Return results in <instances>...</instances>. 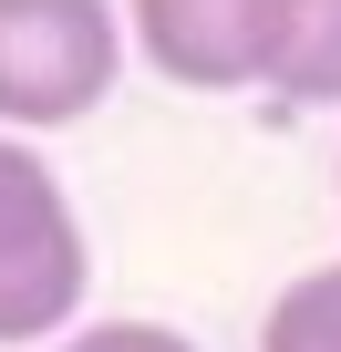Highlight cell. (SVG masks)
Wrapping results in <instances>:
<instances>
[{
	"instance_id": "obj_1",
	"label": "cell",
	"mask_w": 341,
	"mask_h": 352,
	"mask_svg": "<svg viewBox=\"0 0 341 352\" xmlns=\"http://www.w3.org/2000/svg\"><path fill=\"white\" fill-rule=\"evenodd\" d=\"M93 290V239L62 187V166L32 135H0V342H62L83 331Z\"/></svg>"
},
{
	"instance_id": "obj_2",
	"label": "cell",
	"mask_w": 341,
	"mask_h": 352,
	"mask_svg": "<svg viewBox=\"0 0 341 352\" xmlns=\"http://www.w3.org/2000/svg\"><path fill=\"white\" fill-rule=\"evenodd\" d=\"M124 42L134 32L114 0H0V135H62L104 114Z\"/></svg>"
},
{
	"instance_id": "obj_3",
	"label": "cell",
	"mask_w": 341,
	"mask_h": 352,
	"mask_svg": "<svg viewBox=\"0 0 341 352\" xmlns=\"http://www.w3.org/2000/svg\"><path fill=\"white\" fill-rule=\"evenodd\" d=\"M290 0H124L134 52L176 83V94H269Z\"/></svg>"
},
{
	"instance_id": "obj_4",
	"label": "cell",
	"mask_w": 341,
	"mask_h": 352,
	"mask_svg": "<svg viewBox=\"0 0 341 352\" xmlns=\"http://www.w3.org/2000/svg\"><path fill=\"white\" fill-rule=\"evenodd\" d=\"M279 104H341V0H290L279 52H269Z\"/></svg>"
},
{
	"instance_id": "obj_5",
	"label": "cell",
	"mask_w": 341,
	"mask_h": 352,
	"mask_svg": "<svg viewBox=\"0 0 341 352\" xmlns=\"http://www.w3.org/2000/svg\"><path fill=\"white\" fill-rule=\"evenodd\" d=\"M259 352H341V259L300 270V280L269 300V321H259Z\"/></svg>"
},
{
	"instance_id": "obj_6",
	"label": "cell",
	"mask_w": 341,
	"mask_h": 352,
	"mask_svg": "<svg viewBox=\"0 0 341 352\" xmlns=\"http://www.w3.org/2000/svg\"><path fill=\"white\" fill-rule=\"evenodd\" d=\"M52 352H197L176 321H83V331H62Z\"/></svg>"
}]
</instances>
